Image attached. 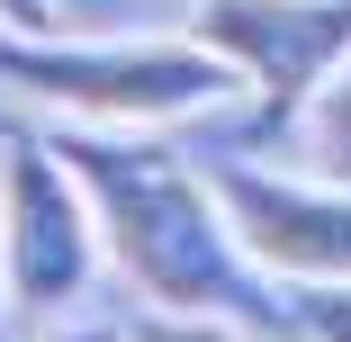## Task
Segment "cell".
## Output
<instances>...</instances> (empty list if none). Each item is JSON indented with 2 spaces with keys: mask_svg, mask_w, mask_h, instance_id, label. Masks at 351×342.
Wrapping results in <instances>:
<instances>
[{
  "mask_svg": "<svg viewBox=\"0 0 351 342\" xmlns=\"http://www.w3.org/2000/svg\"><path fill=\"white\" fill-rule=\"evenodd\" d=\"M289 324H298L306 342H351V280H342V289H306V297L289 306Z\"/></svg>",
  "mask_w": 351,
  "mask_h": 342,
  "instance_id": "obj_7",
  "label": "cell"
},
{
  "mask_svg": "<svg viewBox=\"0 0 351 342\" xmlns=\"http://www.w3.org/2000/svg\"><path fill=\"white\" fill-rule=\"evenodd\" d=\"M0 82L36 108H63L82 126L162 135L180 117H207L226 99H252L243 73L198 36H108V45H54V36H0Z\"/></svg>",
  "mask_w": 351,
  "mask_h": 342,
  "instance_id": "obj_2",
  "label": "cell"
},
{
  "mask_svg": "<svg viewBox=\"0 0 351 342\" xmlns=\"http://www.w3.org/2000/svg\"><path fill=\"white\" fill-rule=\"evenodd\" d=\"M99 217L82 171L54 145H10L0 171V270H10V306L27 315H73L99 280Z\"/></svg>",
  "mask_w": 351,
  "mask_h": 342,
  "instance_id": "obj_3",
  "label": "cell"
},
{
  "mask_svg": "<svg viewBox=\"0 0 351 342\" xmlns=\"http://www.w3.org/2000/svg\"><path fill=\"white\" fill-rule=\"evenodd\" d=\"M126 342H243V333H234L226 315H180V306H154Z\"/></svg>",
  "mask_w": 351,
  "mask_h": 342,
  "instance_id": "obj_8",
  "label": "cell"
},
{
  "mask_svg": "<svg viewBox=\"0 0 351 342\" xmlns=\"http://www.w3.org/2000/svg\"><path fill=\"white\" fill-rule=\"evenodd\" d=\"M54 154L82 171L99 243L145 289V306H180V315H252L261 306V289H252L261 261L234 243L217 180L189 171L171 145L90 126V135H63Z\"/></svg>",
  "mask_w": 351,
  "mask_h": 342,
  "instance_id": "obj_1",
  "label": "cell"
},
{
  "mask_svg": "<svg viewBox=\"0 0 351 342\" xmlns=\"http://www.w3.org/2000/svg\"><path fill=\"white\" fill-rule=\"evenodd\" d=\"M226 198L234 243L298 289H342L351 280V189L342 180H289V171H252V162H207Z\"/></svg>",
  "mask_w": 351,
  "mask_h": 342,
  "instance_id": "obj_5",
  "label": "cell"
},
{
  "mask_svg": "<svg viewBox=\"0 0 351 342\" xmlns=\"http://www.w3.org/2000/svg\"><path fill=\"white\" fill-rule=\"evenodd\" d=\"M189 36L243 73L261 126H298L306 99L351 63V0H198Z\"/></svg>",
  "mask_w": 351,
  "mask_h": 342,
  "instance_id": "obj_4",
  "label": "cell"
},
{
  "mask_svg": "<svg viewBox=\"0 0 351 342\" xmlns=\"http://www.w3.org/2000/svg\"><path fill=\"white\" fill-rule=\"evenodd\" d=\"M54 342H126L117 324H73V333H54Z\"/></svg>",
  "mask_w": 351,
  "mask_h": 342,
  "instance_id": "obj_10",
  "label": "cell"
},
{
  "mask_svg": "<svg viewBox=\"0 0 351 342\" xmlns=\"http://www.w3.org/2000/svg\"><path fill=\"white\" fill-rule=\"evenodd\" d=\"M289 135L306 145L315 180H342V189H351V63H342V73H333L315 99H306V117H298Z\"/></svg>",
  "mask_w": 351,
  "mask_h": 342,
  "instance_id": "obj_6",
  "label": "cell"
},
{
  "mask_svg": "<svg viewBox=\"0 0 351 342\" xmlns=\"http://www.w3.org/2000/svg\"><path fill=\"white\" fill-rule=\"evenodd\" d=\"M54 19V0H0V27H19V36H45Z\"/></svg>",
  "mask_w": 351,
  "mask_h": 342,
  "instance_id": "obj_9",
  "label": "cell"
},
{
  "mask_svg": "<svg viewBox=\"0 0 351 342\" xmlns=\"http://www.w3.org/2000/svg\"><path fill=\"white\" fill-rule=\"evenodd\" d=\"M0 297H10V270H0Z\"/></svg>",
  "mask_w": 351,
  "mask_h": 342,
  "instance_id": "obj_11",
  "label": "cell"
}]
</instances>
